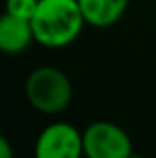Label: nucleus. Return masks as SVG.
Returning a JSON list of instances; mask_svg holds the SVG:
<instances>
[{
    "label": "nucleus",
    "instance_id": "f03ea898",
    "mask_svg": "<svg viewBox=\"0 0 156 158\" xmlns=\"http://www.w3.org/2000/svg\"><path fill=\"white\" fill-rule=\"evenodd\" d=\"M24 94L35 110L42 114H59L70 105L74 88L63 70L39 66L26 77Z\"/></svg>",
    "mask_w": 156,
    "mask_h": 158
},
{
    "label": "nucleus",
    "instance_id": "1a4fd4ad",
    "mask_svg": "<svg viewBox=\"0 0 156 158\" xmlns=\"http://www.w3.org/2000/svg\"><path fill=\"white\" fill-rule=\"evenodd\" d=\"M129 158H145V156H142V155H134V153H132Z\"/></svg>",
    "mask_w": 156,
    "mask_h": 158
},
{
    "label": "nucleus",
    "instance_id": "423d86ee",
    "mask_svg": "<svg viewBox=\"0 0 156 158\" xmlns=\"http://www.w3.org/2000/svg\"><path fill=\"white\" fill-rule=\"evenodd\" d=\"M86 24L94 28H110L123 17L129 0H77Z\"/></svg>",
    "mask_w": 156,
    "mask_h": 158
},
{
    "label": "nucleus",
    "instance_id": "0eeeda50",
    "mask_svg": "<svg viewBox=\"0 0 156 158\" xmlns=\"http://www.w3.org/2000/svg\"><path fill=\"white\" fill-rule=\"evenodd\" d=\"M37 6H39V0H7L6 2V13L18 17V19L31 20Z\"/></svg>",
    "mask_w": 156,
    "mask_h": 158
},
{
    "label": "nucleus",
    "instance_id": "f257e3e1",
    "mask_svg": "<svg viewBox=\"0 0 156 158\" xmlns=\"http://www.w3.org/2000/svg\"><path fill=\"white\" fill-rule=\"evenodd\" d=\"M35 42L46 48H64L79 37L86 24L77 0H39L31 17Z\"/></svg>",
    "mask_w": 156,
    "mask_h": 158
},
{
    "label": "nucleus",
    "instance_id": "20e7f679",
    "mask_svg": "<svg viewBox=\"0 0 156 158\" xmlns=\"http://www.w3.org/2000/svg\"><path fill=\"white\" fill-rule=\"evenodd\" d=\"M83 132L66 121L51 123L40 131L35 142V158H81Z\"/></svg>",
    "mask_w": 156,
    "mask_h": 158
},
{
    "label": "nucleus",
    "instance_id": "39448f33",
    "mask_svg": "<svg viewBox=\"0 0 156 158\" xmlns=\"http://www.w3.org/2000/svg\"><path fill=\"white\" fill-rule=\"evenodd\" d=\"M33 40L35 35L30 20L4 13L0 20V50L4 53H22Z\"/></svg>",
    "mask_w": 156,
    "mask_h": 158
},
{
    "label": "nucleus",
    "instance_id": "7ed1b4c3",
    "mask_svg": "<svg viewBox=\"0 0 156 158\" xmlns=\"http://www.w3.org/2000/svg\"><path fill=\"white\" fill-rule=\"evenodd\" d=\"M83 151L86 158H129L132 142L116 123L94 121L83 132Z\"/></svg>",
    "mask_w": 156,
    "mask_h": 158
},
{
    "label": "nucleus",
    "instance_id": "6e6552de",
    "mask_svg": "<svg viewBox=\"0 0 156 158\" xmlns=\"http://www.w3.org/2000/svg\"><path fill=\"white\" fill-rule=\"evenodd\" d=\"M0 158H15L13 155V149H11V143L7 142V138H0Z\"/></svg>",
    "mask_w": 156,
    "mask_h": 158
}]
</instances>
